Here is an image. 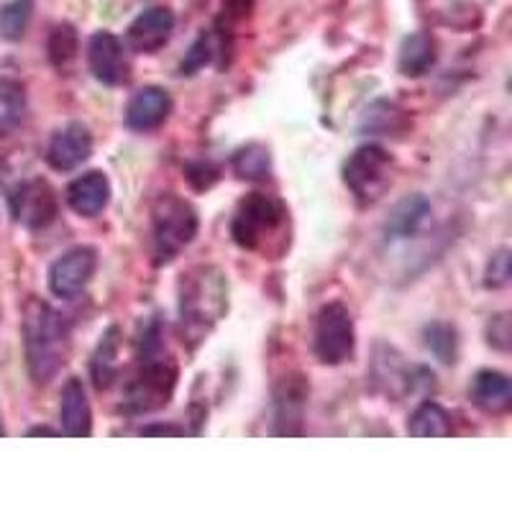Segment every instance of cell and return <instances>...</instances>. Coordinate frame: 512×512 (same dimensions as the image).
I'll use <instances>...</instances> for the list:
<instances>
[{"instance_id":"obj_3","label":"cell","mask_w":512,"mask_h":512,"mask_svg":"<svg viewBox=\"0 0 512 512\" xmlns=\"http://www.w3.org/2000/svg\"><path fill=\"white\" fill-rule=\"evenodd\" d=\"M24 356L34 384H49L70 359V323L52 305L31 297L24 308Z\"/></svg>"},{"instance_id":"obj_25","label":"cell","mask_w":512,"mask_h":512,"mask_svg":"<svg viewBox=\"0 0 512 512\" xmlns=\"http://www.w3.org/2000/svg\"><path fill=\"white\" fill-rule=\"evenodd\" d=\"M231 167L239 180H267L269 172H272V154H269V146L259 144V141H251V144L241 146V149L233 152Z\"/></svg>"},{"instance_id":"obj_31","label":"cell","mask_w":512,"mask_h":512,"mask_svg":"<svg viewBox=\"0 0 512 512\" xmlns=\"http://www.w3.org/2000/svg\"><path fill=\"white\" fill-rule=\"evenodd\" d=\"M185 177L195 190H210L218 182V177H221V169L210 159H198V162H187Z\"/></svg>"},{"instance_id":"obj_19","label":"cell","mask_w":512,"mask_h":512,"mask_svg":"<svg viewBox=\"0 0 512 512\" xmlns=\"http://www.w3.org/2000/svg\"><path fill=\"white\" fill-rule=\"evenodd\" d=\"M469 397L479 410L489 415H502L512 408L510 377L497 369H479L469 384Z\"/></svg>"},{"instance_id":"obj_7","label":"cell","mask_w":512,"mask_h":512,"mask_svg":"<svg viewBox=\"0 0 512 512\" xmlns=\"http://www.w3.org/2000/svg\"><path fill=\"white\" fill-rule=\"evenodd\" d=\"M369 379H372L374 390L382 392L384 397L400 402L408 395H415L418 390H428L433 387V372L418 364H408L405 356L392 346L379 344L374 349L372 369H369Z\"/></svg>"},{"instance_id":"obj_4","label":"cell","mask_w":512,"mask_h":512,"mask_svg":"<svg viewBox=\"0 0 512 512\" xmlns=\"http://www.w3.org/2000/svg\"><path fill=\"white\" fill-rule=\"evenodd\" d=\"M200 228L198 210L177 192H162L152 205V262L157 267L175 262L195 241Z\"/></svg>"},{"instance_id":"obj_32","label":"cell","mask_w":512,"mask_h":512,"mask_svg":"<svg viewBox=\"0 0 512 512\" xmlns=\"http://www.w3.org/2000/svg\"><path fill=\"white\" fill-rule=\"evenodd\" d=\"M510 315L497 313L487 320V344L497 351H510Z\"/></svg>"},{"instance_id":"obj_30","label":"cell","mask_w":512,"mask_h":512,"mask_svg":"<svg viewBox=\"0 0 512 512\" xmlns=\"http://www.w3.org/2000/svg\"><path fill=\"white\" fill-rule=\"evenodd\" d=\"M510 274V249L495 251L487 262V269H484V285L489 290H502V287L510 285Z\"/></svg>"},{"instance_id":"obj_17","label":"cell","mask_w":512,"mask_h":512,"mask_svg":"<svg viewBox=\"0 0 512 512\" xmlns=\"http://www.w3.org/2000/svg\"><path fill=\"white\" fill-rule=\"evenodd\" d=\"M111 203V180L100 169H90L67 185V205L80 218L100 216Z\"/></svg>"},{"instance_id":"obj_1","label":"cell","mask_w":512,"mask_h":512,"mask_svg":"<svg viewBox=\"0 0 512 512\" xmlns=\"http://www.w3.org/2000/svg\"><path fill=\"white\" fill-rule=\"evenodd\" d=\"M228 313V280L216 264H198L177 285L180 336L187 349H198Z\"/></svg>"},{"instance_id":"obj_13","label":"cell","mask_w":512,"mask_h":512,"mask_svg":"<svg viewBox=\"0 0 512 512\" xmlns=\"http://www.w3.org/2000/svg\"><path fill=\"white\" fill-rule=\"evenodd\" d=\"M433 205L431 200L425 198L423 192H413V195H405L402 200H397L392 205L390 216L384 218L382 223V241L384 244H405V241L415 239L418 233H423V228L431 223Z\"/></svg>"},{"instance_id":"obj_18","label":"cell","mask_w":512,"mask_h":512,"mask_svg":"<svg viewBox=\"0 0 512 512\" xmlns=\"http://www.w3.org/2000/svg\"><path fill=\"white\" fill-rule=\"evenodd\" d=\"M59 420L62 433L70 438L93 436V410H90L88 392L77 377L67 379L62 387V402H59Z\"/></svg>"},{"instance_id":"obj_5","label":"cell","mask_w":512,"mask_h":512,"mask_svg":"<svg viewBox=\"0 0 512 512\" xmlns=\"http://www.w3.org/2000/svg\"><path fill=\"white\" fill-rule=\"evenodd\" d=\"M290 210L285 200L267 192H251L236 205L231 218V239L246 251H269L272 241L285 233Z\"/></svg>"},{"instance_id":"obj_8","label":"cell","mask_w":512,"mask_h":512,"mask_svg":"<svg viewBox=\"0 0 512 512\" xmlns=\"http://www.w3.org/2000/svg\"><path fill=\"white\" fill-rule=\"evenodd\" d=\"M313 351L320 364L338 367L354 356L356 351V328L351 310L344 303L323 305L315 315L313 328Z\"/></svg>"},{"instance_id":"obj_34","label":"cell","mask_w":512,"mask_h":512,"mask_svg":"<svg viewBox=\"0 0 512 512\" xmlns=\"http://www.w3.org/2000/svg\"><path fill=\"white\" fill-rule=\"evenodd\" d=\"M141 436H185V428H177V425L157 423V425H144L141 428Z\"/></svg>"},{"instance_id":"obj_35","label":"cell","mask_w":512,"mask_h":512,"mask_svg":"<svg viewBox=\"0 0 512 512\" xmlns=\"http://www.w3.org/2000/svg\"><path fill=\"white\" fill-rule=\"evenodd\" d=\"M62 431H52V428H47V425H36V428H29L26 431V436H59Z\"/></svg>"},{"instance_id":"obj_29","label":"cell","mask_w":512,"mask_h":512,"mask_svg":"<svg viewBox=\"0 0 512 512\" xmlns=\"http://www.w3.org/2000/svg\"><path fill=\"white\" fill-rule=\"evenodd\" d=\"M213 57H216V39H213V34L203 31L190 47V52L185 54V59H182L180 75H195V72L203 70L205 64L213 62Z\"/></svg>"},{"instance_id":"obj_16","label":"cell","mask_w":512,"mask_h":512,"mask_svg":"<svg viewBox=\"0 0 512 512\" xmlns=\"http://www.w3.org/2000/svg\"><path fill=\"white\" fill-rule=\"evenodd\" d=\"M172 113V98L159 85H146L136 90L126 105V126L139 134H149L164 126Z\"/></svg>"},{"instance_id":"obj_28","label":"cell","mask_w":512,"mask_h":512,"mask_svg":"<svg viewBox=\"0 0 512 512\" xmlns=\"http://www.w3.org/2000/svg\"><path fill=\"white\" fill-rule=\"evenodd\" d=\"M49 62L57 67V70H67L72 62L77 59L80 52V39H77V31L70 24H59L57 29L49 36Z\"/></svg>"},{"instance_id":"obj_36","label":"cell","mask_w":512,"mask_h":512,"mask_svg":"<svg viewBox=\"0 0 512 512\" xmlns=\"http://www.w3.org/2000/svg\"><path fill=\"white\" fill-rule=\"evenodd\" d=\"M0 436H6V428H3V418H0Z\"/></svg>"},{"instance_id":"obj_14","label":"cell","mask_w":512,"mask_h":512,"mask_svg":"<svg viewBox=\"0 0 512 512\" xmlns=\"http://www.w3.org/2000/svg\"><path fill=\"white\" fill-rule=\"evenodd\" d=\"M93 157V134L90 128L80 121H72L54 131L52 141L47 146V162L57 172H72L82 167Z\"/></svg>"},{"instance_id":"obj_6","label":"cell","mask_w":512,"mask_h":512,"mask_svg":"<svg viewBox=\"0 0 512 512\" xmlns=\"http://www.w3.org/2000/svg\"><path fill=\"white\" fill-rule=\"evenodd\" d=\"M395 159L379 144L359 146L344 162V182L361 205H372L392 185Z\"/></svg>"},{"instance_id":"obj_27","label":"cell","mask_w":512,"mask_h":512,"mask_svg":"<svg viewBox=\"0 0 512 512\" xmlns=\"http://www.w3.org/2000/svg\"><path fill=\"white\" fill-rule=\"evenodd\" d=\"M34 16V0H8L0 6V39L21 41Z\"/></svg>"},{"instance_id":"obj_22","label":"cell","mask_w":512,"mask_h":512,"mask_svg":"<svg viewBox=\"0 0 512 512\" xmlns=\"http://www.w3.org/2000/svg\"><path fill=\"white\" fill-rule=\"evenodd\" d=\"M454 433L451 415L433 400L420 402L408 420V436L413 438H448Z\"/></svg>"},{"instance_id":"obj_21","label":"cell","mask_w":512,"mask_h":512,"mask_svg":"<svg viewBox=\"0 0 512 512\" xmlns=\"http://www.w3.org/2000/svg\"><path fill=\"white\" fill-rule=\"evenodd\" d=\"M436 59L438 52L433 36L418 31V34L405 36V41H402L400 54H397V67L405 77H423L425 72H431Z\"/></svg>"},{"instance_id":"obj_10","label":"cell","mask_w":512,"mask_h":512,"mask_svg":"<svg viewBox=\"0 0 512 512\" xmlns=\"http://www.w3.org/2000/svg\"><path fill=\"white\" fill-rule=\"evenodd\" d=\"M11 213L29 231H44L59 216L57 192L41 177L21 182L11 195Z\"/></svg>"},{"instance_id":"obj_2","label":"cell","mask_w":512,"mask_h":512,"mask_svg":"<svg viewBox=\"0 0 512 512\" xmlns=\"http://www.w3.org/2000/svg\"><path fill=\"white\" fill-rule=\"evenodd\" d=\"M180 369L172 354L164 349V328L152 320L141 333L139 369L123 390L121 410L126 415H146L167 408L177 390Z\"/></svg>"},{"instance_id":"obj_26","label":"cell","mask_w":512,"mask_h":512,"mask_svg":"<svg viewBox=\"0 0 512 512\" xmlns=\"http://www.w3.org/2000/svg\"><path fill=\"white\" fill-rule=\"evenodd\" d=\"M423 344L441 364H456L459 359V333L446 320H433L423 328Z\"/></svg>"},{"instance_id":"obj_20","label":"cell","mask_w":512,"mask_h":512,"mask_svg":"<svg viewBox=\"0 0 512 512\" xmlns=\"http://www.w3.org/2000/svg\"><path fill=\"white\" fill-rule=\"evenodd\" d=\"M410 128L408 111H402L397 103L390 100H377L361 116L359 131L372 136H405Z\"/></svg>"},{"instance_id":"obj_15","label":"cell","mask_w":512,"mask_h":512,"mask_svg":"<svg viewBox=\"0 0 512 512\" xmlns=\"http://www.w3.org/2000/svg\"><path fill=\"white\" fill-rule=\"evenodd\" d=\"M175 31V13L167 6H152L141 11L128 26V47L139 54H157Z\"/></svg>"},{"instance_id":"obj_11","label":"cell","mask_w":512,"mask_h":512,"mask_svg":"<svg viewBox=\"0 0 512 512\" xmlns=\"http://www.w3.org/2000/svg\"><path fill=\"white\" fill-rule=\"evenodd\" d=\"M95 269H98V249H93V246H72L62 256H57L52 267H49V290L57 297L72 300L90 285V280L95 277Z\"/></svg>"},{"instance_id":"obj_9","label":"cell","mask_w":512,"mask_h":512,"mask_svg":"<svg viewBox=\"0 0 512 512\" xmlns=\"http://www.w3.org/2000/svg\"><path fill=\"white\" fill-rule=\"evenodd\" d=\"M310 384L303 374H285L272 392V436L297 438L305 433Z\"/></svg>"},{"instance_id":"obj_12","label":"cell","mask_w":512,"mask_h":512,"mask_svg":"<svg viewBox=\"0 0 512 512\" xmlns=\"http://www.w3.org/2000/svg\"><path fill=\"white\" fill-rule=\"evenodd\" d=\"M88 67L93 77L108 88L126 85L131 77V64H128L126 47L111 31H95L88 41Z\"/></svg>"},{"instance_id":"obj_33","label":"cell","mask_w":512,"mask_h":512,"mask_svg":"<svg viewBox=\"0 0 512 512\" xmlns=\"http://www.w3.org/2000/svg\"><path fill=\"white\" fill-rule=\"evenodd\" d=\"M251 3H254V0H223V16H226L228 21H241V18L249 16Z\"/></svg>"},{"instance_id":"obj_23","label":"cell","mask_w":512,"mask_h":512,"mask_svg":"<svg viewBox=\"0 0 512 512\" xmlns=\"http://www.w3.org/2000/svg\"><path fill=\"white\" fill-rule=\"evenodd\" d=\"M118 356H121V331L111 326L100 336V344L90 361V372L98 390H108L118 377Z\"/></svg>"},{"instance_id":"obj_24","label":"cell","mask_w":512,"mask_h":512,"mask_svg":"<svg viewBox=\"0 0 512 512\" xmlns=\"http://www.w3.org/2000/svg\"><path fill=\"white\" fill-rule=\"evenodd\" d=\"M26 116V88L13 77H0V139L13 134Z\"/></svg>"}]
</instances>
